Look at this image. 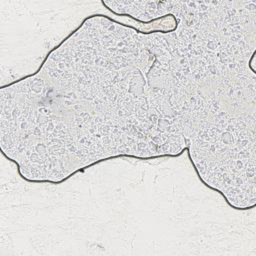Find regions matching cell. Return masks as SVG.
<instances>
[{
  "label": "cell",
  "mask_w": 256,
  "mask_h": 256,
  "mask_svg": "<svg viewBox=\"0 0 256 256\" xmlns=\"http://www.w3.org/2000/svg\"><path fill=\"white\" fill-rule=\"evenodd\" d=\"M43 108L84 169L119 157L160 158L174 134L175 96L156 46L134 25L104 14L87 16L62 40Z\"/></svg>",
  "instance_id": "obj_1"
}]
</instances>
